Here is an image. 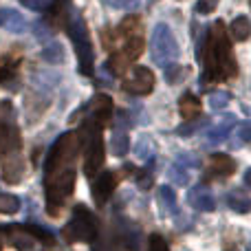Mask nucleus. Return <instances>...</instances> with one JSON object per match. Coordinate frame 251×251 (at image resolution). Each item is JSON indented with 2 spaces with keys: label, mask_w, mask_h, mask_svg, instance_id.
I'll return each instance as SVG.
<instances>
[{
  "label": "nucleus",
  "mask_w": 251,
  "mask_h": 251,
  "mask_svg": "<svg viewBox=\"0 0 251 251\" xmlns=\"http://www.w3.org/2000/svg\"><path fill=\"white\" fill-rule=\"evenodd\" d=\"M119 53H122V55H124L128 62H134V60H137V57L143 53V40H141V35H134V38L126 40V47H124Z\"/></svg>",
  "instance_id": "obj_15"
},
{
  "label": "nucleus",
  "mask_w": 251,
  "mask_h": 251,
  "mask_svg": "<svg viewBox=\"0 0 251 251\" xmlns=\"http://www.w3.org/2000/svg\"><path fill=\"white\" fill-rule=\"evenodd\" d=\"M231 38L236 40V42H245V40L251 35V22H249V18H245V16H238L234 22H231Z\"/></svg>",
  "instance_id": "obj_14"
},
{
  "label": "nucleus",
  "mask_w": 251,
  "mask_h": 251,
  "mask_svg": "<svg viewBox=\"0 0 251 251\" xmlns=\"http://www.w3.org/2000/svg\"><path fill=\"white\" fill-rule=\"evenodd\" d=\"M139 25H141V22H139L137 16H128L122 25H119V35H124V38H128V40L134 38L139 31Z\"/></svg>",
  "instance_id": "obj_19"
},
{
  "label": "nucleus",
  "mask_w": 251,
  "mask_h": 251,
  "mask_svg": "<svg viewBox=\"0 0 251 251\" xmlns=\"http://www.w3.org/2000/svg\"><path fill=\"white\" fill-rule=\"evenodd\" d=\"M110 117H113V100H110L108 95H95L93 101L88 104L84 128L91 130V134H97L100 128H104V126L110 122Z\"/></svg>",
  "instance_id": "obj_6"
},
{
  "label": "nucleus",
  "mask_w": 251,
  "mask_h": 251,
  "mask_svg": "<svg viewBox=\"0 0 251 251\" xmlns=\"http://www.w3.org/2000/svg\"><path fill=\"white\" fill-rule=\"evenodd\" d=\"M148 251H170V247H168V243H165L163 236L152 234L150 243H148Z\"/></svg>",
  "instance_id": "obj_29"
},
{
  "label": "nucleus",
  "mask_w": 251,
  "mask_h": 251,
  "mask_svg": "<svg viewBox=\"0 0 251 251\" xmlns=\"http://www.w3.org/2000/svg\"><path fill=\"white\" fill-rule=\"evenodd\" d=\"M115 187H117V174L106 170L97 176V181L93 183V199H95L97 205H104L108 203V199L113 196Z\"/></svg>",
  "instance_id": "obj_9"
},
{
  "label": "nucleus",
  "mask_w": 251,
  "mask_h": 251,
  "mask_svg": "<svg viewBox=\"0 0 251 251\" xmlns=\"http://www.w3.org/2000/svg\"><path fill=\"white\" fill-rule=\"evenodd\" d=\"M192 201H194V205H199V209H212L214 207L212 196H207L205 192H194V194H192Z\"/></svg>",
  "instance_id": "obj_28"
},
{
  "label": "nucleus",
  "mask_w": 251,
  "mask_h": 251,
  "mask_svg": "<svg viewBox=\"0 0 251 251\" xmlns=\"http://www.w3.org/2000/svg\"><path fill=\"white\" fill-rule=\"evenodd\" d=\"M205 79H227L234 77L238 73V66H236V60L231 55V44L229 38H227L225 25L221 20L209 29L207 40H205Z\"/></svg>",
  "instance_id": "obj_2"
},
{
  "label": "nucleus",
  "mask_w": 251,
  "mask_h": 251,
  "mask_svg": "<svg viewBox=\"0 0 251 251\" xmlns=\"http://www.w3.org/2000/svg\"><path fill=\"white\" fill-rule=\"evenodd\" d=\"M22 172H25V165H22L20 154H7L2 156V163H0V176L4 183L9 185H16L22 181Z\"/></svg>",
  "instance_id": "obj_10"
},
{
  "label": "nucleus",
  "mask_w": 251,
  "mask_h": 251,
  "mask_svg": "<svg viewBox=\"0 0 251 251\" xmlns=\"http://www.w3.org/2000/svg\"><path fill=\"white\" fill-rule=\"evenodd\" d=\"M150 53L152 60L156 62L159 66H170V62L176 60L178 55V44L174 40L172 31H170L168 25H156L154 31H152L150 38Z\"/></svg>",
  "instance_id": "obj_5"
},
{
  "label": "nucleus",
  "mask_w": 251,
  "mask_h": 251,
  "mask_svg": "<svg viewBox=\"0 0 251 251\" xmlns=\"http://www.w3.org/2000/svg\"><path fill=\"white\" fill-rule=\"evenodd\" d=\"M170 176L174 178L176 183H181V185H185L187 181H190V176H187V168L181 163H174L172 165V172H170Z\"/></svg>",
  "instance_id": "obj_27"
},
{
  "label": "nucleus",
  "mask_w": 251,
  "mask_h": 251,
  "mask_svg": "<svg viewBox=\"0 0 251 251\" xmlns=\"http://www.w3.org/2000/svg\"><path fill=\"white\" fill-rule=\"evenodd\" d=\"M154 88V75L146 66H132L124 77V91L130 95H150Z\"/></svg>",
  "instance_id": "obj_7"
},
{
  "label": "nucleus",
  "mask_w": 251,
  "mask_h": 251,
  "mask_svg": "<svg viewBox=\"0 0 251 251\" xmlns=\"http://www.w3.org/2000/svg\"><path fill=\"white\" fill-rule=\"evenodd\" d=\"M128 146H130V141H128V132H126V130H122V128L117 126V130H115V134H113V141H110L113 154H117V156L128 154Z\"/></svg>",
  "instance_id": "obj_16"
},
{
  "label": "nucleus",
  "mask_w": 251,
  "mask_h": 251,
  "mask_svg": "<svg viewBox=\"0 0 251 251\" xmlns=\"http://www.w3.org/2000/svg\"><path fill=\"white\" fill-rule=\"evenodd\" d=\"M82 148V139L75 132H66L53 143L44 165V190H47V209L57 216L71 196L75 185V159Z\"/></svg>",
  "instance_id": "obj_1"
},
{
  "label": "nucleus",
  "mask_w": 251,
  "mask_h": 251,
  "mask_svg": "<svg viewBox=\"0 0 251 251\" xmlns=\"http://www.w3.org/2000/svg\"><path fill=\"white\" fill-rule=\"evenodd\" d=\"M187 75V69H183V66H178V64H170V66H165V79H168L170 84H176V82H181L183 77Z\"/></svg>",
  "instance_id": "obj_21"
},
{
  "label": "nucleus",
  "mask_w": 251,
  "mask_h": 251,
  "mask_svg": "<svg viewBox=\"0 0 251 251\" xmlns=\"http://www.w3.org/2000/svg\"><path fill=\"white\" fill-rule=\"evenodd\" d=\"M20 209V199L13 194H4L0 192V212L2 214H16Z\"/></svg>",
  "instance_id": "obj_18"
},
{
  "label": "nucleus",
  "mask_w": 251,
  "mask_h": 251,
  "mask_svg": "<svg viewBox=\"0 0 251 251\" xmlns=\"http://www.w3.org/2000/svg\"><path fill=\"white\" fill-rule=\"evenodd\" d=\"M238 137L243 139V141H251V124L240 126V130H238Z\"/></svg>",
  "instance_id": "obj_32"
},
{
  "label": "nucleus",
  "mask_w": 251,
  "mask_h": 251,
  "mask_svg": "<svg viewBox=\"0 0 251 251\" xmlns=\"http://www.w3.org/2000/svg\"><path fill=\"white\" fill-rule=\"evenodd\" d=\"M231 128H234V122H225V124L216 126V128H212L207 132L209 143H218V141H223V139H227V134L231 132Z\"/></svg>",
  "instance_id": "obj_20"
},
{
  "label": "nucleus",
  "mask_w": 251,
  "mask_h": 251,
  "mask_svg": "<svg viewBox=\"0 0 251 251\" xmlns=\"http://www.w3.org/2000/svg\"><path fill=\"white\" fill-rule=\"evenodd\" d=\"M25 7L33 9V11H47V9H51L53 4L57 2V0H20Z\"/></svg>",
  "instance_id": "obj_25"
},
{
  "label": "nucleus",
  "mask_w": 251,
  "mask_h": 251,
  "mask_svg": "<svg viewBox=\"0 0 251 251\" xmlns=\"http://www.w3.org/2000/svg\"><path fill=\"white\" fill-rule=\"evenodd\" d=\"M101 2L108 4V7H113V9H126V11H130V9L139 7L141 0H101Z\"/></svg>",
  "instance_id": "obj_26"
},
{
  "label": "nucleus",
  "mask_w": 251,
  "mask_h": 251,
  "mask_svg": "<svg viewBox=\"0 0 251 251\" xmlns=\"http://www.w3.org/2000/svg\"><path fill=\"white\" fill-rule=\"evenodd\" d=\"M42 57L47 62H51V64H60L64 60V49H62L60 42H51L42 49Z\"/></svg>",
  "instance_id": "obj_17"
},
{
  "label": "nucleus",
  "mask_w": 251,
  "mask_h": 251,
  "mask_svg": "<svg viewBox=\"0 0 251 251\" xmlns=\"http://www.w3.org/2000/svg\"><path fill=\"white\" fill-rule=\"evenodd\" d=\"M100 234V223H97L95 214L86 209L84 205L73 207L69 225L62 229L66 243H93Z\"/></svg>",
  "instance_id": "obj_3"
},
{
  "label": "nucleus",
  "mask_w": 251,
  "mask_h": 251,
  "mask_svg": "<svg viewBox=\"0 0 251 251\" xmlns=\"http://www.w3.org/2000/svg\"><path fill=\"white\" fill-rule=\"evenodd\" d=\"M104 159H106V150H104V141H101L100 132L91 134L86 146V154H84V172H86V176H95L104 168Z\"/></svg>",
  "instance_id": "obj_8"
},
{
  "label": "nucleus",
  "mask_w": 251,
  "mask_h": 251,
  "mask_svg": "<svg viewBox=\"0 0 251 251\" xmlns=\"http://www.w3.org/2000/svg\"><path fill=\"white\" fill-rule=\"evenodd\" d=\"M209 172H214L216 176L225 178V176H231V174L236 172V163L231 156L227 154H212V159H209Z\"/></svg>",
  "instance_id": "obj_12"
},
{
  "label": "nucleus",
  "mask_w": 251,
  "mask_h": 251,
  "mask_svg": "<svg viewBox=\"0 0 251 251\" xmlns=\"http://www.w3.org/2000/svg\"><path fill=\"white\" fill-rule=\"evenodd\" d=\"M137 156L139 159H150V161H152V156H154V143L148 137H143L141 141L137 143Z\"/></svg>",
  "instance_id": "obj_22"
},
{
  "label": "nucleus",
  "mask_w": 251,
  "mask_h": 251,
  "mask_svg": "<svg viewBox=\"0 0 251 251\" xmlns=\"http://www.w3.org/2000/svg\"><path fill=\"white\" fill-rule=\"evenodd\" d=\"M245 185L251 187V168L247 170V172H245Z\"/></svg>",
  "instance_id": "obj_33"
},
{
  "label": "nucleus",
  "mask_w": 251,
  "mask_h": 251,
  "mask_svg": "<svg viewBox=\"0 0 251 251\" xmlns=\"http://www.w3.org/2000/svg\"><path fill=\"white\" fill-rule=\"evenodd\" d=\"M178 110H181V117L185 119V122H194L201 115V100L194 97L192 93H185V95L181 97V101H178Z\"/></svg>",
  "instance_id": "obj_13"
},
{
  "label": "nucleus",
  "mask_w": 251,
  "mask_h": 251,
  "mask_svg": "<svg viewBox=\"0 0 251 251\" xmlns=\"http://www.w3.org/2000/svg\"><path fill=\"white\" fill-rule=\"evenodd\" d=\"M69 35H71V40H73L75 53H77L79 73L82 75H93V62H95V55H93V47H91V40H88L86 22L82 20V16H79L77 11L71 16Z\"/></svg>",
  "instance_id": "obj_4"
},
{
  "label": "nucleus",
  "mask_w": 251,
  "mask_h": 251,
  "mask_svg": "<svg viewBox=\"0 0 251 251\" xmlns=\"http://www.w3.org/2000/svg\"><path fill=\"white\" fill-rule=\"evenodd\" d=\"M218 0H199L196 2V13H201V16H205V13H212L214 9H216Z\"/></svg>",
  "instance_id": "obj_30"
},
{
  "label": "nucleus",
  "mask_w": 251,
  "mask_h": 251,
  "mask_svg": "<svg viewBox=\"0 0 251 251\" xmlns=\"http://www.w3.org/2000/svg\"><path fill=\"white\" fill-rule=\"evenodd\" d=\"M229 205L236 209V212H249L251 209V199L240 196V194H231L229 196Z\"/></svg>",
  "instance_id": "obj_24"
},
{
  "label": "nucleus",
  "mask_w": 251,
  "mask_h": 251,
  "mask_svg": "<svg viewBox=\"0 0 251 251\" xmlns=\"http://www.w3.org/2000/svg\"><path fill=\"white\" fill-rule=\"evenodd\" d=\"M229 100H231V95L229 93H225V91L212 93V97H209V106H212L214 110H221V108H225V106L229 104Z\"/></svg>",
  "instance_id": "obj_23"
},
{
  "label": "nucleus",
  "mask_w": 251,
  "mask_h": 251,
  "mask_svg": "<svg viewBox=\"0 0 251 251\" xmlns=\"http://www.w3.org/2000/svg\"><path fill=\"white\" fill-rule=\"evenodd\" d=\"M0 29L11 31V33H25L29 29V22L25 20L22 13H18L16 9H0Z\"/></svg>",
  "instance_id": "obj_11"
},
{
  "label": "nucleus",
  "mask_w": 251,
  "mask_h": 251,
  "mask_svg": "<svg viewBox=\"0 0 251 251\" xmlns=\"http://www.w3.org/2000/svg\"><path fill=\"white\" fill-rule=\"evenodd\" d=\"M159 196H161V201H163V203L168 205L170 209H172V207H174V203H176V196H174V192L170 190V187H165V185L159 190Z\"/></svg>",
  "instance_id": "obj_31"
}]
</instances>
